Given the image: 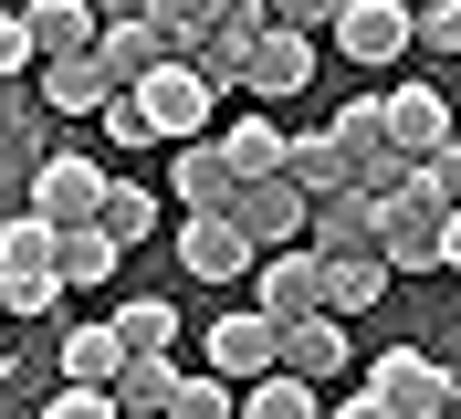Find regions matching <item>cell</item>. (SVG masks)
Returning <instances> with one entry per match:
<instances>
[{"label": "cell", "mask_w": 461, "mask_h": 419, "mask_svg": "<svg viewBox=\"0 0 461 419\" xmlns=\"http://www.w3.org/2000/svg\"><path fill=\"white\" fill-rule=\"evenodd\" d=\"M325 419H399V409H388V398H377V388H357V398H336V409H325Z\"/></svg>", "instance_id": "obj_39"}, {"label": "cell", "mask_w": 461, "mask_h": 419, "mask_svg": "<svg viewBox=\"0 0 461 419\" xmlns=\"http://www.w3.org/2000/svg\"><path fill=\"white\" fill-rule=\"evenodd\" d=\"M105 95H115V84H105V63H95V53L42 63V105H53V115H105Z\"/></svg>", "instance_id": "obj_22"}, {"label": "cell", "mask_w": 461, "mask_h": 419, "mask_svg": "<svg viewBox=\"0 0 461 419\" xmlns=\"http://www.w3.org/2000/svg\"><path fill=\"white\" fill-rule=\"evenodd\" d=\"M105 178H115V168H95V158H74V147H63V158L32 168V210H42L53 231H74V221H95V210H105Z\"/></svg>", "instance_id": "obj_9"}, {"label": "cell", "mask_w": 461, "mask_h": 419, "mask_svg": "<svg viewBox=\"0 0 461 419\" xmlns=\"http://www.w3.org/2000/svg\"><path fill=\"white\" fill-rule=\"evenodd\" d=\"M22 63H32V22H22V11H0V84L22 74Z\"/></svg>", "instance_id": "obj_38"}, {"label": "cell", "mask_w": 461, "mask_h": 419, "mask_svg": "<svg viewBox=\"0 0 461 419\" xmlns=\"http://www.w3.org/2000/svg\"><path fill=\"white\" fill-rule=\"evenodd\" d=\"M440 419H451V409H440Z\"/></svg>", "instance_id": "obj_43"}, {"label": "cell", "mask_w": 461, "mask_h": 419, "mask_svg": "<svg viewBox=\"0 0 461 419\" xmlns=\"http://www.w3.org/2000/svg\"><path fill=\"white\" fill-rule=\"evenodd\" d=\"M137 95H147V126H158V147L210 137V115H221V84H200V63H189V53H168L158 74L137 84Z\"/></svg>", "instance_id": "obj_2"}, {"label": "cell", "mask_w": 461, "mask_h": 419, "mask_svg": "<svg viewBox=\"0 0 461 419\" xmlns=\"http://www.w3.org/2000/svg\"><path fill=\"white\" fill-rule=\"evenodd\" d=\"M63 305V262H42V273H0V314H53Z\"/></svg>", "instance_id": "obj_31"}, {"label": "cell", "mask_w": 461, "mask_h": 419, "mask_svg": "<svg viewBox=\"0 0 461 419\" xmlns=\"http://www.w3.org/2000/svg\"><path fill=\"white\" fill-rule=\"evenodd\" d=\"M262 32H273V0H221L210 32H200V42H178V53L200 63V84H241L252 53H262Z\"/></svg>", "instance_id": "obj_4"}, {"label": "cell", "mask_w": 461, "mask_h": 419, "mask_svg": "<svg viewBox=\"0 0 461 419\" xmlns=\"http://www.w3.org/2000/svg\"><path fill=\"white\" fill-rule=\"evenodd\" d=\"M367 388L388 398L399 419H440V409H451V367H440L430 346H388V357L367 367Z\"/></svg>", "instance_id": "obj_7"}, {"label": "cell", "mask_w": 461, "mask_h": 419, "mask_svg": "<svg viewBox=\"0 0 461 419\" xmlns=\"http://www.w3.org/2000/svg\"><path fill=\"white\" fill-rule=\"evenodd\" d=\"M168 419H241V388H230V378H178Z\"/></svg>", "instance_id": "obj_32"}, {"label": "cell", "mask_w": 461, "mask_h": 419, "mask_svg": "<svg viewBox=\"0 0 461 419\" xmlns=\"http://www.w3.org/2000/svg\"><path fill=\"white\" fill-rule=\"evenodd\" d=\"M0 378H11V335H0Z\"/></svg>", "instance_id": "obj_42"}, {"label": "cell", "mask_w": 461, "mask_h": 419, "mask_svg": "<svg viewBox=\"0 0 461 419\" xmlns=\"http://www.w3.org/2000/svg\"><path fill=\"white\" fill-rule=\"evenodd\" d=\"M230 221L252 231L262 251H284V241H304V221H315V199L294 189L284 168H262V178H241V199H230Z\"/></svg>", "instance_id": "obj_8"}, {"label": "cell", "mask_w": 461, "mask_h": 419, "mask_svg": "<svg viewBox=\"0 0 461 419\" xmlns=\"http://www.w3.org/2000/svg\"><path fill=\"white\" fill-rule=\"evenodd\" d=\"M304 241H315V251H377V189H357V178L325 189L315 221H304Z\"/></svg>", "instance_id": "obj_12"}, {"label": "cell", "mask_w": 461, "mask_h": 419, "mask_svg": "<svg viewBox=\"0 0 461 419\" xmlns=\"http://www.w3.org/2000/svg\"><path fill=\"white\" fill-rule=\"evenodd\" d=\"M95 22H147V0H95Z\"/></svg>", "instance_id": "obj_40"}, {"label": "cell", "mask_w": 461, "mask_h": 419, "mask_svg": "<svg viewBox=\"0 0 461 419\" xmlns=\"http://www.w3.org/2000/svg\"><path fill=\"white\" fill-rule=\"evenodd\" d=\"M230 168H241V178H262V168H284V126H273V115H230Z\"/></svg>", "instance_id": "obj_28"}, {"label": "cell", "mask_w": 461, "mask_h": 419, "mask_svg": "<svg viewBox=\"0 0 461 419\" xmlns=\"http://www.w3.org/2000/svg\"><path fill=\"white\" fill-rule=\"evenodd\" d=\"M42 419H126V409H115V388H74V378H63V388L42 398Z\"/></svg>", "instance_id": "obj_35"}, {"label": "cell", "mask_w": 461, "mask_h": 419, "mask_svg": "<svg viewBox=\"0 0 461 419\" xmlns=\"http://www.w3.org/2000/svg\"><path fill=\"white\" fill-rule=\"evenodd\" d=\"M200 346H210V378H230V388H252L262 367L284 357V325H273L262 305H241V314H221V325H210Z\"/></svg>", "instance_id": "obj_10"}, {"label": "cell", "mask_w": 461, "mask_h": 419, "mask_svg": "<svg viewBox=\"0 0 461 419\" xmlns=\"http://www.w3.org/2000/svg\"><path fill=\"white\" fill-rule=\"evenodd\" d=\"M168 189L189 199V210H230V199H241V168H230L221 137H189V147H178V168H168Z\"/></svg>", "instance_id": "obj_15"}, {"label": "cell", "mask_w": 461, "mask_h": 419, "mask_svg": "<svg viewBox=\"0 0 461 419\" xmlns=\"http://www.w3.org/2000/svg\"><path fill=\"white\" fill-rule=\"evenodd\" d=\"M252 262H262V241L230 221V210H189V221H178V273H200V283H241Z\"/></svg>", "instance_id": "obj_6"}, {"label": "cell", "mask_w": 461, "mask_h": 419, "mask_svg": "<svg viewBox=\"0 0 461 419\" xmlns=\"http://www.w3.org/2000/svg\"><path fill=\"white\" fill-rule=\"evenodd\" d=\"M210 11H221V0H147V22L168 32V42H200V32H210Z\"/></svg>", "instance_id": "obj_36"}, {"label": "cell", "mask_w": 461, "mask_h": 419, "mask_svg": "<svg viewBox=\"0 0 461 419\" xmlns=\"http://www.w3.org/2000/svg\"><path fill=\"white\" fill-rule=\"evenodd\" d=\"M63 251V231L42 221V210H22V221H0V273H42Z\"/></svg>", "instance_id": "obj_27"}, {"label": "cell", "mask_w": 461, "mask_h": 419, "mask_svg": "<svg viewBox=\"0 0 461 419\" xmlns=\"http://www.w3.org/2000/svg\"><path fill=\"white\" fill-rule=\"evenodd\" d=\"M409 53H461V0H409Z\"/></svg>", "instance_id": "obj_30"}, {"label": "cell", "mask_w": 461, "mask_h": 419, "mask_svg": "<svg viewBox=\"0 0 461 419\" xmlns=\"http://www.w3.org/2000/svg\"><path fill=\"white\" fill-rule=\"evenodd\" d=\"M105 137H115V147H158V126H147V95H137V84H115V95H105Z\"/></svg>", "instance_id": "obj_33"}, {"label": "cell", "mask_w": 461, "mask_h": 419, "mask_svg": "<svg viewBox=\"0 0 461 419\" xmlns=\"http://www.w3.org/2000/svg\"><path fill=\"white\" fill-rule=\"evenodd\" d=\"M168 53H178V42H168L158 22H105V32H95V63H105V84H147Z\"/></svg>", "instance_id": "obj_17"}, {"label": "cell", "mask_w": 461, "mask_h": 419, "mask_svg": "<svg viewBox=\"0 0 461 419\" xmlns=\"http://www.w3.org/2000/svg\"><path fill=\"white\" fill-rule=\"evenodd\" d=\"M336 53L367 63V74H377V63H399V53H409V0H346V11H336Z\"/></svg>", "instance_id": "obj_11"}, {"label": "cell", "mask_w": 461, "mask_h": 419, "mask_svg": "<svg viewBox=\"0 0 461 419\" xmlns=\"http://www.w3.org/2000/svg\"><path fill=\"white\" fill-rule=\"evenodd\" d=\"M115 367H126L115 314H105V325H63V378H74V388H115Z\"/></svg>", "instance_id": "obj_21"}, {"label": "cell", "mask_w": 461, "mask_h": 419, "mask_svg": "<svg viewBox=\"0 0 461 419\" xmlns=\"http://www.w3.org/2000/svg\"><path fill=\"white\" fill-rule=\"evenodd\" d=\"M451 419H461V367H451Z\"/></svg>", "instance_id": "obj_41"}, {"label": "cell", "mask_w": 461, "mask_h": 419, "mask_svg": "<svg viewBox=\"0 0 461 419\" xmlns=\"http://www.w3.org/2000/svg\"><path fill=\"white\" fill-rule=\"evenodd\" d=\"M377 115H388L399 158H430V147L451 137V95H440V84H399V95H377Z\"/></svg>", "instance_id": "obj_13"}, {"label": "cell", "mask_w": 461, "mask_h": 419, "mask_svg": "<svg viewBox=\"0 0 461 419\" xmlns=\"http://www.w3.org/2000/svg\"><path fill=\"white\" fill-rule=\"evenodd\" d=\"M241 419H325V409H315V378H294V367H262L252 388H241Z\"/></svg>", "instance_id": "obj_23"}, {"label": "cell", "mask_w": 461, "mask_h": 419, "mask_svg": "<svg viewBox=\"0 0 461 419\" xmlns=\"http://www.w3.org/2000/svg\"><path fill=\"white\" fill-rule=\"evenodd\" d=\"M284 178H294L304 199L346 189V158H336V137H284Z\"/></svg>", "instance_id": "obj_26"}, {"label": "cell", "mask_w": 461, "mask_h": 419, "mask_svg": "<svg viewBox=\"0 0 461 419\" xmlns=\"http://www.w3.org/2000/svg\"><path fill=\"white\" fill-rule=\"evenodd\" d=\"M95 221L115 231V251H137L147 231H158V189H147V178H105V210H95Z\"/></svg>", "instance_id": "obj_24"}, {"label": "cell", "mask_w": 461, "mask_h": 419, "mask_svg": "<svg viewBox=\"0 0 461 419\" xmlns=\"http://www.w3.org/2000/svg\"><path fill=\"white\" fill-rule=\"evenodd\" d=\"M336 11H346V0H273L284 32H336Z\"/></svg>", "instance_id": "obj_37"}, {"label": "cell", "mask_w": 461, "mask_h": 419, "mask_svg": "<svg viewBox=\"0 0 461 419\" xmlns=\"http://www.w3.org/2000/svg\"><path fill=\"white\" fill-rule=\"evenodd\" d=\"M53 262H63V283H115V262H126V251H115V231H105V221H74Z\"/></svg>", "instance_id": "obj_25"}, {"label": "cell", "mask_w": 461, "mask_h": 419, "mask_svg": "<svg viewBox=\"0 0 461 419\" xmlns=\"http://www.w3.org/2000/svg\"><path fill=\"white\" fill-rule=\"evenodd\" d=\"M22 22H32V53L63 63V53H95V0H22Z\"/></svg>", "instance_id": "obj_18"}, {"label": "cell", "mask_w": 461, "mask_h": 419, "mask_svg": "<svg viewBox=\"0 0 461 419\" xmlns=\"http://www.w3.org/2000/svg\"><path fill=\"white\" fill-rule=\"evenodd\" d=\"M252 305L273 314V325H304V314L325 305V251H315V241L262 251V262H252Z\"/></svg>", "instance_id": "obj_5"}, {"label": "cell", "mask_w": 461, "mask_h": 419, "mask_svg": "<svg viewBox=\"0 0 461 419\" xmlns=\"http://www.w3.org/2000/svg\"><path fill=\"white\" fill-rule=\"evenodd\" d=\"M420 189H430L440 210H461V137H440L430 158H420Z\"/></svg>", "instance_id": "obj_34"}, {"label": "cell", "mask_w": 461, "mask_h": 419, "mask_svg": "<svg viewBox=\"0 0 461 419\" xmlns=\"http://www.w3.org/2000/svg\"><path fill=\"white\" fill-rule=\"evenodd\" d=\"M273 367H294V378H336V367H346V314L315 305L304 325H284V357H273Z\"/></svg>", "instance_id": "obj_19"}, {"label": "cell", "mask_w": 461, "mask_h": 419, "mask_svg": "<svg viewBox=\"0 0 461 419\" xmlns=\"http://www.w3.org/2000/svg\"><path fill=\"white\" fill-rule=\"evenodd\" d=\"M115 335L126 346H178V305L168 294H137V305H115Z\"/></svg>", "instance_id": "obj_29"}, {"label": "cell", "mask_w": 461, "mask_h": 419, "mask_svg": "<svg viewBox=\"0 0 461 419\" xmlns=\"http://www.w3.org/2000/svg\"><path fill=\"white\" fill-rule=\"evenodd\" d=\"M262 95V105H273V95H304V84H315V32H262V53H252V74H241Z\"/></svg>", "instance_id": "obj_16"}, {"label": "cell", "mask_w": 461, "mask_h": 419, "mask_svg": "<svg viewBox=\"0 0 461 419\" xmlns=\"http://www.w3.org/2000/svg\"><path fill=\"white\" fill-rule=\"evenodd\" d=\"M440 231H451V210H440L420 178L377 199V251H388V273H440Z\"/></svg>", "instance_id": "obj_3"}, {"label": "cell", "mask_w": 461, "mask_h": 419, "mask_svg": "<svg viewBox=\"0 0 461 419\" xmlns=\"http://www.w3.org/2000/svg\"><path fill=\"white\" fill-rule=\"evenodd\" d=\"M325 137H336L346 178H357V189H377V199L420 178V158H399V137H388V115H377V95H357V105H336V126H325Z\"/></svg>", "instance_id": "obj_1"}, {"label": "cell", "mask_w": 461, "mask_h": 419, "mask_svg": "<svg viewBox=\"0 0 461 419\" xmlns=\"http://www.w3.org/2000/svg\"><path fill=\"white\" fill-rule=\"evenodd\" d=\"M168 398H178V346H126L115 409H126V419H168Z\"/></svg>", "instance_id": "obj_14"}, {"label": "cell", "mask_w": 461, "mask_h": 419, "mask_svg": "<svg viewBox=\"0 0 461 419\" xmlns=\"http://www.w3.org/2000/svg\"><path fill=\"white\" fill-rule=\"evenodd\" d=\"M388 283H399L388 251H325V305H336V314H367Z\"/></svg>", "instance_id": "obj_20"}]
</instances>
